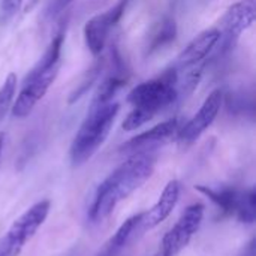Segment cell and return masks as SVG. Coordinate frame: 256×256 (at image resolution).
Here are the masks:
<instances>
[{"instance_id": "obj_14", "label": "cell", "mask_w": 256, "mask_h": 256, "mask_svg": "<svg viewBox=\"0 0 256 256\" xmlns=\"http://www.w3.org/2000/svg\"><path fill=\"white\" fill-rule=\"evenodd\" d=\"M177 36V22L172 16H164L156 22L147 38V54H153L174 42Z\"/></svg>"}, {"instance_id": "obj_2", "label": "cell", "mask_w": 256, "mask_h": 256, "mask_svg": "<svg viewBox=\"0 0 256 256\" xmlns=\"http://www.w3.org/2000/svg\"><path fill=\"white\" fill-rule=\"evenodd\" d=\"M178 99V72L172 66L159 76L144 81L129 92L128 102L132 110L123 122V130L132 132L140 129Z\"/></svg>"}, {"instance_id": "obj_9", "label": "cell", "mask_w": 256, "mask_h": 256, "mask_svg": "<svg viewBox=\"0 0 256 256\" xmlns=\"http://www.w3.org/2000/svg\"><path fill=\"white\" fill-rule=\"evenodd\" d=\"M128 0H118L110 9L92 16L84 26V42L93 57H99L106 45L111 30L126 10Z\"/></svg>"}, {"instance_id": "obj_11", "label": "cell", "mask_w": 256, "mask_h": 256, "mask_svg": "<svg viewBox=\"0 0 256 256\" xmlns=\"http://www.w3.org/2000/svg\"><path fill=\"white\" fill-rule=\"evenodd\" d=\"M180 129V122L178 118H171L166 122H162L152 129L130 138L126 141L122 147L120 152L124 154H138V153H152L154 148L164 146L168 142L171 138L177 135Z\"/></svg>"}, {"instance_id": "obj_6", "label": "cell", "mask_w": 256, "mask_h": 256, "mask_svg": "<svg viewBox=\"0 0 256 256\" xmlns=\"http://www.w3.org/2000/svg\"><path fill=\"white\" fill-rule=\"evenodd\" d=\"M195 189L210 198L225 214L236 216L242 224H255L256 192L255 188L237 190L234 188H212L195 186Z\"/></svg>"}, {"instance_id": "obj_13", "label": "cell", "mask_w": 256, "mask_h": 256, "mask_svg": "<svg viewBox=\"0 0 256 256\" xmlns=\"http://www.w3.org/2000/svg\"><path fill=\"white\" fill-rule=\"evenodd\" d=\"M180 190H182V186H180V183L177 180L168 182V184L162 190L158 202L150 210L141 213L140 225H141L142 234L150 231V230H153V228H156L165 219H168V216L172 213V210L176 208V206L178 202Z\"/></svg>"}, {"instance_id": "obj_12", "label": "cell", "mask_w": 256, "mask_h": 256, "mask_svg": "<svg viewBox=\"0 0 256 256\" xmlns=\"http://www.w3.org/2000/svg\"><path fill=\"white\" fill-rule=\"evenodd\" d=\"M219 39L220 30L218 27L204 30L180 52L174 68L177 70H184L198 64H207L208 57L216 50Z\"/></svg>"}, {"instance_id": "obj_1", "label": "cell", "mask_w": 256, "mask_h": 256, "mask_svg": "<svg viewBox=\"0 0 256 256\" xmlns=\"http://www.w3.org/2000/svg\"><path fill=\"white\" fill-rule=\"evenodd\" d=\"M154 166L156 158L153 153L130 154L98 186L88 210L90 220L94 224L105 220L122 201L128 200L152 177Z\"/></svg>"}, {"instance_id": "obj_17", "label": "cell", "mask_w": 256, "mask_h": 256, "mask_svg": "<svg viewBox=\"0 0 256 256\" xmlns=\"http://www.w3.org/2000/svg\"><path fill=\"white\" fill-rule=\"evenodd\" d=\"M24 0H2L0 2V24H8L21 9Z\"/></svg>"}, {"instance_id": "obj_18", "label": "cell", "mask_w": 256, "mask_h": 256, "mask_svg": "<svg viewBox=\"0 0 256 256\" xmlns=\"http://www.w3.org/2000/svg\"><path fill=\"white\" fill-rule=\"evenodd\" d=\"M75 0H50L48 6H46V16L50 18H56L62 12H64Z\"/></svg>"}, {"instance_id": "obj_16", "label": "cell", "mask_w": 256, "mask_h": 256, "mask_svg": "<svg viewBox=\"0 0 256 256\" xmlns=\"http://www.w3.org/2000/svg\"><path fill=\"white\" fill-rule=\"evenodd\" d=\"M100 72H102V63H96V64L86 74V76H84V80L80 82V86L74 90V93H72L70 98H69V104H74V102H76L80 98H82V96L88 92V88L98 81V78L100 76Z\"/></svg>"}, {"instance_id": "obj_19", "label": "cell", "mask_w": 256, "mask_h": 256, "mask_svg": "<svg viewBox=\"0 0 256 256\" xmlns=\"http://www.w3.org/2000/svg\"><path fill=\"white\" fill-rule=\"evenodd\" d=\"M240 256H256L255 254V240H252L250 243H249V246L246 248V250Z\"/></svg>"}, {"instance_id": "obj_7", "label": "cell", "mask_w": 256, "mask_h": 256, "mask_svg": "<svg viewBox=\"0 0 256 256\" xmlns=\"http://www.w3.org/2000/svg\"><path fill=\"white\" fill-rule=\"evenodd\" d=\"M204 219V206L202 204H192L189 206L176 225L164 236L160 242L159 252L154 256H177L194 238L198 232Z\"/></svg>"}, {"instance_id": "obj_15", "label": "cell", "mask_w": 256, "mask_h": 256, "mask_svg": "<svg viewBox=\"0 0 256 256\" xmlns=\"http://www.w3.org/2000/svg\"><path fill=\"white\" fill-rule=\"evenodd\" d=\"M16 84H18V78L14 72H10L3 84L0 86V123L4 120L6 114L9 112V110L14 105L15 100V93H16Z\"/></svg>"}, {"instance_id": "obj_8", "label": "cell", "mask_w": 256, "mask_h": 256, "mask_svg": "<svg viewBox=\"0 0 256 256\" xmlns=\"http://www.w3.org/2000/svg\"><path fill=\"white\" fill-rule=\"evenodd\" d=\"M256 18V3L255 0H240L230 6L224 16L220 18V39L216 48H220V54L231 50L238 39V36L252 27Z\"/></svg>"}, {"instance_id": "obj_3", "label": "cell", "mask_w": 256, "mask_h": 256, "mask_svg": "<svg viewBox=\"0 0 256 256\" xmlns=\"http://www.w3.org/2000/svg\"><path fill=\"white\" fill-rule=\"evenodd\" d=\"M63 40H64L63 33L56 34V38L50 42L48 48L42 54V57L26 75L21 90L16 94V99L14 100V105L10 108L14 117L16 118L27 117L56 81L60 69Z\"/></svg>"}, {"instance_id": "obj_10", "label": "cell", "mask_w": 256, "mask_h": 256, "mask_svg": "<svg viewBox=\"0 0 256 256\" xmlns=\"http://www.w3.org/2000/svg\"><path fill=\"white\" fill-rule=\"evenodd\" d=\"M222 104H224V92L220 88L213 90L207 96V99L204 100L198 112L178 129L176 135L178 142L183 146L194 144L213 124V122L216 120L222 108Z\"/></svg>"}, {"instance_id": "obj_5", "label": "cell", "mask_w": 256, "mask_h": 256, "mask_svg": "<svg viewBox=\"0 0 256 256\" xmlns=\"http://www.w3.org/2000/svg\"><path fill=\"white\" fill-rule=\"evenodd\" d=\"M50 201L42 200L27 208L0 238V256H18L26 243L33 238L36 231L44 225L50 213Z\"/></svg>"}, {"instance_id": "obj_20", "label": "cell", "mask_w": 256, "mask_h": 256, "mask_svg": "<svg viewBox=\"0 0 256 256\" xmlns=\"http://www.w3.org/2000/svg\"><path fill=\"white\" fill-rule=\"evenodd\" d=\"M3 146H4V134H0V158H2Z\"/></svg>"}, {"instance_id": "obj_4", "label": "cell", "mask_w": 256, "mask_h": 256, "mask_svg": "<svg viewBox=\"0 0 256 256\" xmlns=\"http://www.w3.org/2000/svg\"><path fill=\"white\" fill-rule=\"evenodd\" d=\"M118 111L120 104L114 100L106 104H90L87 116L76 130L69 148L72 166H81L96 154L106 141Z\"/></svg>"}]
</instances>
